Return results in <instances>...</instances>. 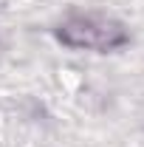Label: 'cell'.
Returning <instances> with one entry per match:
<instances>
[{
    "instance_id": "1",
    "label": "cell",
    "mask_w": 144,
    "mask_h": 147,
    "mask_svg": "<svg viewBox=\"0 0 144 147\" xmlns=\"http://www.w3.org/2000/svg\"><path fill=\"white\" fill-rule=\"evenodd\" d=\"M57 40L73 51H116L127 40V28L105 14H73L62 20L57 28Z\"/></svg>"
}]
</instances>
